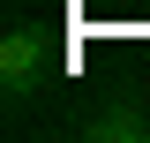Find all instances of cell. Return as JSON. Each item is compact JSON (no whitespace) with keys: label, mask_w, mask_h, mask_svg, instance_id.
Returning a JSON list of instances; mask_svg holds the SVG:
<instances>
[{"label":"cell","mask_w":150,"mask_h":143,"mask_svg":"<svg viewBox=\"0 0 150 143\" xmlns=\"http://www.w3.org/2000/svg\"><path fill=\"white\" fill-rule=\"evenodd\" d=\"M75 136H90V143H150V113L120 98V106H98L90 121L75 128Z\"/></svg>","instance_id":"2"},{"label":"cell","mask_w":150,"mask_h":143,"mask_svg":"<svg viewBox=\"0 0 150 143\" xmlns=\"http://www.w3.org/2000/svg\"><path fill=\"white\" fill-rule=\"evenodd\" d=\"M38 83H45V38L38 30H8L0 38V90H8V106H23Z\"/></svg>","instance_id":"1"}]
</instances>
